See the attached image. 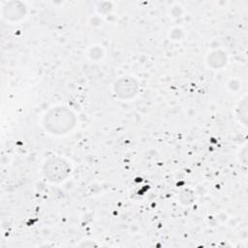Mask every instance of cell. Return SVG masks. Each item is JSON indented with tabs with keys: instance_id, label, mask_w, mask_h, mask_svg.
I'll return each instance as SVG.
<instances>
[{
	"instance_id": "6da1fadb",
	"label": "cell",
	"mask_w": 248,
	"mask_h": 248,
	"mask_svg": "<svg viewBox=\"0 0 248 248\" xmlns=\"http://www.w3.org/2000/svg\"><path fill=\"white\" fill-rule=\"evenodd\" d=\"M45 129L52 135H65L71 132L76 124V114L68 108L57 106L51 108L43 119Z\"/></svg>"
},
{
	"instance_id": "7a4b0ae2",
	"label": "cell",
	"mask_w": 248,
	"mask_h": 248,
	"mask_svg": "<svg viewBox=\"0 0 248 248\" xmlns=\"http://www.w3.org/2000/svg\"><path fill=\"white\" fill-rule=\"evenodd\" d=\"M71 172L69 163L61 157L52 156L48 158L43 166L45 178L52 183H59L65 180Z\"/></svg>"
},
{
	"instance_id": "3957f363",
	"label": "cell",
	"mask_w": 248,
	"mask_h": 248,
	"mask_svg": "<svg viewBox=\"0 0 248 248\" xmlns=\"http://www.w3.org/2000/svg\"><path fill=\"white\" fill-rule=\"evenodd\" d=\"M139 91L138 81L129 76L118 78L113 84L114 95L121 100H129L134 98Z\"/></svg>"
},
{
	"instance_id": "277c9868",
	"label": "cell",
	"mask_w": 248,
	"mask_h": 248,
	"mask_svg": "<svg viewBox=\"0 0 248 248\" xmlns=\"http://www.w3.org/2000/svg\"><path fill=\"white\" fill-rule=\"evenodd\" d=\"M5 16L10 20H18L25 15V7L18 2H11L4 8Z\"/></svg>"
},
{
	"instance_id": "5b68a950",
	"label": "cell",
	"mask_w": 248,
	"mask_h": 248,
	"mask_svg": "<svg viewBox=\"0 0 248 248\" xmlns=\"http://www.w3.org/2000/svg\"><path fill=\"white\" fill-rule=\"evenodd\" d=\"M207 62L208 65L213 69L222 68L227 63V55L224 51L214 50L208 54Z\"/></svg>"
},
{
	"instance_id": "8992f818",
	"label": "cell",
	"mask_w": 248,
	"mask_h": 248,
	"mask_svg": "<svg viewBox=\"0 0 248 248\" xmlns=\"http://www.w3.org/2000/svg\"><path fill=\"white\" fill-rule=\"evenodd\" d=\"M247 108H248V105H247V96H244L240 102L238 103L237 107H236V110H235V113H236V117L238 118V120L244 125L246 126L247 124Z\"/></svg>"
},
{
	"instance_id": "52a82bcc",
	"label": "cell",
	"mask_w": 248,
	"mask_h": 248,
	"mask_svg": "<svg viewBox=\"0 0 248 248\" xmlns=\"http://www.w3.org/2000/svg\"><path fill=\"white\" fill-rule=\"evenodd\" d=\"M192 198H193V196H192V193H189L188 191H183L181 194H180V201H181V202H183V203H190L191 202H192Z\"/></svg>"
},
{
	"instance_id": "ba28073f",
	"label": "cell",
	"mask_w": 248,
	"mask_h": 248,
	"mask_svg": "<svg viewBox=\"0 0 248 248\" xmlns=\"http://www.w3.org/2000/svg\"><path fill=\"white\" fill-rule=\"evenodd\" d=\"M240 155H241V157H242L241 162H242L243 164H246V163H247V148H246V146L243 147V149L240 151Z\"/></svg>"
}]
</instances>
